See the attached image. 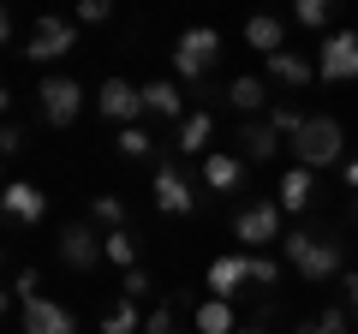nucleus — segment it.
Masks as SVG:
<instances>
[{
  "mask_svg": "<svg viewBox=\"0 0 358 334\" xmlns=\"http://www.w3.org/2000/svg\"><path fill=\"white\" fill-rule=\"evenodd\" d=\"M281 257L293 263V275H305L310 286L341 281V275H346V251H341L334 239H322V233H310V227L287 233V239H281Z\"/></svg>",
  "mask_w": 358,
  "mask_h": 334,
  "instance_id": "obj_1",
  "label": "nucleus"
},
{
  "mask_svg": "<svg viewBox=\"0 0 358 334\" xmlns=\"http://www.w3.org/2000/svg\"><path fill=\"white\" fill-rule=\"evenodd\" d=\"M287 150H293V167H305V173H317V167H341L346 161V131H341V119L310 114L305 131H299Z\"/></svg>",
  "mask_w": 358,
  "mask_h": 334,
  "instance_id": "obj_2",
  "label": "nucleus"
},
{
  "mask_svg": "<svg viewBox=\"0 0 358 334\" xmlns=\"http://www.w3.org/2000/svg\"><path fill=\"white\" fill-rule=\"evenodd\" d=\"M281 215H287L281 203H245L239 215H233V239L257 257V251H268L275 239H287V233H281Z\"/></svg>",
  "mask_w": 358,
  "mask_h": 334,
  "instance_id": "obj_3",
  "label": "nucleus"
},
{
  "mask_svg": "<svg viewBox=\"0 0 358 334\" xmlns=\"http://www.w3.org/2000/svg\"><path fill=\"white\" fill-rule=\"evenodd\" d=\"M221 60V36L209 24H197V30H185V36L173 42V72L185 78V84H197V78H209V66Z\"/></svg>",
  "mask_w": 358,
  "mask_h": 334,
  "instance_id": "obj_4",
  "label": "nucleus"
},
{
  "mask_svg": "<svg viewBox=\"0 0 358 334\" xmlns=\"http://www.w3.org/2000/svg\"><path fill=\"white\" fill-rule=\"evenodd\" d=\"M78 108H84V84H78V78H60V72H54V78H42V84H36V114L42 119H48V126H72V119H78Z\"/></svg>",
  "mask_w": 358,
  "mask_h": 334,
  "instance_id": "obj_5",
  "label": "nucleus"
},
{
  "mask_svg": "<svg viewBox=\"0 0 358 334\" xmlns=\"http://www.w3.org/2000/svg\"><path fill=\"white\" fill-rule=\"evenodd\" d=\"M60 263H66V269H78V275H90L96 263H108L102 233L90 227V221H66V227H60Z\"/></svg>",
  "mask_w": 358,
  "mask_h": 334,
  "instance_id": "obj_6",
  "label": "nucleus"
},
{
  "mask_svg": "<svg viewBox=\"0 0 358 334\" xmlns=\"http://www.w3.org/2000/svg\"><path fill=\"white\" fill-rule=\"evenodd\" d=\"M317 72L329 78V84H352V78H358V30H334V36H322Z\"/></svg>",
  "mask_w": 358,
  "mask_h": 334,
  "instance_id": "obj_7",
  "label": "nucleus"
},
{
  "mask_svg": "<svg viewBox=\"0 0 358 334\" xmlns=\"http://www.w3.org/2000/svg\"><path fill=\"white\" fill-rule=\"evenodd\" d=\"M150 197H155V209H162V215H192V209H197L192 185H185V173H179L173 161H155V180H150Z\"/></svg>",
  "mask_w": 358,
  "mask_h": 334,
  "instance_id": "obj_8",
  "label": "nucleus"
},
{
  "mask_svg": "<svg viewBox=\"0 0 358 334\" xmlns=\"http://www.w3.org/2000/svg\"><path fill=\"white\" fill-rule=\"evenodd\" d=\"M0 215H6V227H13V233L18 227H36V221L48 215V197H42L30 180H13L6 191H0Z\"/></svg>",
  "mask_w": 358,
  "mask_h": 334,
  "instance_id": "obj_9",
  "label": "nucleus"
},
{
  "mask_svg": "<svg viewBox=\"0 0 358 334\" xmlns=\"http://www.w3.org/2000/svg\"><path fill=\"white\" fill-rule=\"evenodd\" d=\"M96 108H102V119H120V131L138 126V114H150V108H143V90H131L126 78H102V90H96Z\"/></svg>",
  "mask_w": 358,
  "mask_h": 334,
  "instance_id": "obj_10",
  "label": "nucleus"
},
{
  "mask_svg": "<svg viewBox=\"0 0 358 334\" xmlns=\"http://www.w3.org/2000/svg\"><path fill=\"white\" fill-rule=\"evenodd\" d=\"M72 42H78V24H72V18H36V24H30L24 54H30V60H60V54H72Z\"/></svg>",
  "mask_w": 358,
  "mask_h": 334,
  "instance_id": "obj_11",
  "label": "nucleus"
},
{
  "mask_svg": "<svg viewBox=\"0 0 358 334\" xmlns=\"http://www.w3.org/2000/svg\"><path fill=\"white\" fill-rule=\"evenodd\" d=\"M251 281V251H233V257H215L209 263V298H239V286Z\"/></svg>",
  "mask_w": 358,
  "mask_h": 334,
  "instance_id": "obj_12",
  "label": "nucleus"
},
{
  "mask_svg": "<svg viewBox=\"0 0 358 334\" xmlns=\"http://www.w3.org/2000/svg\"><path fill=\"white\" fill-rule=\"evenodd\" d=\"M24 334H78L72 310L54 305V298H30L24 305Z\"/></svg>",
  "mask_w": 358,
  "mask_h": 334,
  "instance_id": "obj_13",
  "label": "nucleus"
},
{
  "mask_svg": "<svg viewBox=\"0 0 358 334\" xmlns=\"http://www.w3.org/2000/svg\"><path fill=\"white\" fill-rule=\"evenodd\" d=\"M233 143H239L245 161H275V150H281V131L268 126V119H245V126L233 131Z\"/></svg>",
  "mask_w": 358,
  "mask_h": 334,
  "instance_id": "obj_14",
  "label": "nucleus"
},
{
  "mask_svg": "<svg viewBox=\"0 0 358 334\" xmlns=\"http://www.w3.org/2000/svg\"><path fill=\"white\" fill-rule=\"evenodd\" d=\"M203 185L209 191H239L245 185V155H233V150H215V155H203Z\"/></svg>",
  "mask_w": 358,
  "mask_h": 334,
  "instance_id": "obj_15",
  "label": "nucleus"
},
{
  "mask_svg": "<svg viewBox=\"0 0 358 334\" xmlns=\"http://www.w3.org/2000/svg\"><path fill=\"white\" fill-rule=\"evenodd\" d=\"M245 42H251L263 60H275V54H287V24L268 18V13H257V18H245Z\"/></svg>",
  "mask_w": 358,
  "mask_h": 334,
  "instance_id": "obj_16",
  "label": "nucleus"
},
{
  "mask_svg": "<svg viewBox=\"0 0 358 334\" xmlns=\"http://www.w3.org/2000/svg\"><path fill=\"white\" fill-rule=\"evenodd\" d=\"M310 78H317V60H305L299 48H287V54H275V60H268V84H287V90H305Z\"/></svg>",
  "mask_w": 358,
  "mask_h": 334,
  "instance_id": "obj_17",
  "label": "nucleus"
},
{
  "mask_svg": "<svg viewBox=\"0 0 358 334\" xmlns=\"http://www.w3.org/2000/svg\"><path fill=\"white\" fill-rule=\"evenodd\" d=\"M143 108L162 119H173V126H185V96H179L173 78H155V84H143Z\"/></svg>",
  "mask_w": 358,
  "mask_h": 334,
  "instance_id": "obj_18",
  "label": "nucleus"
},
{
  "mask_svg": "<svg viewBox=\"0 0 358 334\" xmlns=\"http://www.w3.org/2000/svg\"><path fill=\"white\" fill-rule=\"evenodd\" d=\"M192 328H197V334H239L245 322L233 317V305H227V298H203V305L192 310Z\"/></svg>",
  "mask_w": 358,
  "mask_h": 334,
  "instance_id": "obj_19",
  "label": "nucleus"
},
{
  "mask_svg": "<svg viewBox=\"0 0 358 334\" xmlns=\"http://www.w3.org/2000/svg\"><path fill=\"white\" fill-rule=\"evenodd\" d=\"M310 191H317V173L287 167V173H281V197H275V203H281L287 215H299V209H310Z\"/></svg>",
  "mask_w": 358,
  "mask_h": 334,
  "instance_id": "obj_20",
  "label": "nucleus"
},
{
  "mask_svg": "<svg viewBox=\"0 0 358 334\" xmlns=\"http://www.w3.org/2000/svg\"><path fill=\"white\" fill-rule=\"evenodd\" d=\"M263 102H268V78L245 72V78H233V84H227V108H233V114H257Z\"/></svg>",
  "mask_w": 358,
  "mask_h": 334,
  "instance_id": "obj_21",
  "label": "nucleus"
},
{
  "mask_svg": "<svg viewBox=\"0 0 358 334\" xmlns=\"http://www.w3.org/2000/svg\"><path fill=\"white\" fill-rule=\"evenodd\" d=\"M209 138H215V119L209 114H185V126H179V155H203Z\"/></svg>",
  "mask_w": 358,
  "mask_h": 334,
  "instance_id": "obj_22",
  "label": "nucleus"
},
{
  "mask_svg": "<svg viewBox=\"0 0 358 334\" xmlns=\"http://www.w3.org/2000/svg\"><path fill=\"white\" fill-rule=\"evenodd\" d=\"M102 251H108V263H120V269H138V233L131 227L102 233Z\"/></svg>",
  "mask_w": 358,
  "mask_h": 334,
  "instance_id": "obj_23",
  "label": "nucleus"
},
{
  "mask_svg": "<svg viewBox=\"0 0 358 334\" xmlns=\"http://www.w3.org/2000/svg\"><path fill=\"white\" fill-rule=\"evenodd\" d=\"M143 322H150V317H138V305H131V298H120V305L102 317V334H143Z\"/></svg>",
  "mask_w": 358,
  "mask_h": 334,
  "instance_id": "obj_24",
  "label": "nucleus"
},
{
  "mask_svg": "<svg viewBox=\"0 0 358 334\" xmlns=\"http://www.w3.org/2000/svg\"><path fill=\"white\" fill-rule=\"evenodd\" d=\"M114 150L126 155V161H150V155H155V138H150L143 126H126V131L114 138Z\"/></svg>",
  "mask_w": 358,
  "mask_h": 334,
  "instance_id": "obj_25",
  "label": "nucleus"
},
{
  "mask_svg": "<svg viewBox=\"0 0 358 334\" xmlns=\"http://www.w3.org/2000/svg\"><path fill=\"white\" fill-rule=\"evenodd\" d=\"M143 334H185L179 328V298H162V305L150 310V322H143Z\"/></svg>",
  "mask_w": 358,
  "mask_h": 334,
  "instance_id": "obj_26",
  "label": "nucleus"
},
{
  "mask_svg": "<svg viewBox=\"0 0 358 334\" xmlns=\"http://www.w3.org/2000/svg\"><path fill=\"white\" fill-rule=\"evenodd\" d=\"M90 227H108V233L126 227V209H120V197H96V203H90Z\"/></svg>",
  "mask_w": 358,
  "mask_h": 334,
  "instance_id": "obj_27",
  "label": "nucleus"
},
{
  "mask_svg": "<svg viewBox=\"0 0 358 334\" xmlns=\"http://www.w3.org/2000/svg\"><path fill=\"white\" fill-rule=\"evenodd\" d=\"M293 18H299L305 30H322V24L334 18V0H299V6H293Z\"/></svg>",
  "mask_w": 358,
  "mask_h": 334,
  "instance_id": "obj_28",
  "label": "nucleus"
},
{
  "mask_svg": "<svg viewBox=\"0 0 358 334\" xmlns=\"http://www.w3.org/2000/svg\"><path fill=\"white\" fill-rule=\"evenodd\" d=\"M305 119H310V114H299V108H268V126L281 131V138H287V143H293V138H299V131H305Z\"/></svg>",
  "mask_w": 358,
  "mask_h": 334,
  "instance_id": "obj_29",
  "label": "nucleus"
},
{
  "mask_svg": "<svg viewBox=\"0 0 358 334\" xmlns=\"http://www.w3.org/2000/svg\"><path fill=\"white\" fill-rule=\"evenodd\" d=\"M299 334H346V310H341V305H334V310H322V317L299 322Z\"/></svg>",
  "mask_w": 358,
  "mask_h": 334,
  "instance_id": "obj_30",
  "label": "nucleus"
},
{
  "mask_svg": "<svg viewBox=\"0 0 358 334\" xmlns=\"http://www.w3.org/2000/svg\"><path fill=\"white\" fill-rule=\"evenodd\" d=\"M150 293H155L150 269H126V281H120V298H131V305H138V298H150Z\"/></svg>",
  "mask_w": 358,
  "mask_h": 334,
  "instance_id": "obj_31",
  "label": "nucleus"
},
{
  "mask_svg": "<svg viewBox=\"0 0 358 334\" xmlns=\"http://www.w3.org/2000/svg\"><path fill=\"white\" fill-rule=\"evenodd\" d=\"M108 18H114V6H108V0H78L72 24H108Z\"/></svg>",
  "mask_w": 358,
  "mask_h": 334,
  "instance_id": "obj_32",
  "label": "nucleus"
},
{
  "mask_svg": "<svg viewBox=\"0 0 358 334\" xmlns=\"http://www.w3.org/2000/svg\"><path fill=\"white\" fill-rule=\"evenodd\" d=\"M251 281L257 286H275V281H281V263L268 257V251H257V257H251Z\"/></svg>",
  "mask_w": 358,
  "mask_h": 334,
  "instance_id": "obj_33",
  "label": "nucleus"
},
{
  "mask_svg": "<svg viewBox=\"0 0 358 334\" xmlns=\"http://www.w3.org/2000/svg\"><path fill=\"white\" fill-rule=\"evenodd\" d=\"M334 286H341V310H346V317H358V269H352V275H341Z\"/></svg>",
  "mask_w": 358,
  "mask_h": 334,
  "instance_id": "obj_34",
  "label": "nucleus"
},
{
  "mask_svg": "<svg viewBox=\"0 0 358 334\" xmlns=\"http://www.w3.org/2000/svg\"><path fill=\"white\" fill-rule=\"evenodd\" d=\"M18 150H24V131L6 126V131H0V155H18Z\"/></svg>",
  "mask_w": 358,
  "mask_h": 334,
  "instance_id": "obj_35",
  "label": "nucleus"
},
{
  "mask_svg": "<svg viewBox=\"0 0 358 334\" xmlns=\"http://www.w3.org/2000/svg\"><path fill=\"white\" fill-rule=\"evenodd\" d=\"M341 180H346V185L358 191V161H341Z\"/></svg>",
  "mask_w": 358,
  "mask_h": 334,
  "instance_id": "obj_36",
  "label": "nucleus"
},
{
  "mask_svg": "<svg viewBox=\"0 0 358 334\" xmlns=\"http://www.w3.org/2000/svg\"><path fill=\"white\" fill-rule=\"evenodd\" d=\"M239 334H268V322H245V328Z\"/></svg>",
  "mask_w": 358,
  "mask_h": 334,
  "instance_id": "obj_37",
  "label": "nucleus"
},
{
  "mask_svg": "<svg viewBox=\"0 0 358 334\" xmlns=\"http://www.w3.org/2000/svg\"><path fill=\"white\" fill-rule=\"evenodd\" d=\"M352 221H358V203H352Z\"/></svg>",
  "mask_w": 358,
  "mask_h": 334,
  "instance_id": "obj_38",
  "label": "nucleus"
}]
</instances>
